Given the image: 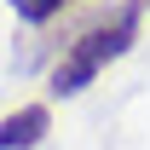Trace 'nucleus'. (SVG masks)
<instances>
[{
  "label": "nucleus",
  "mask_w": 150,
  "mask_h": 150,
  "mask_svg": "<svg viewBox=\"0 0 150 150\" xmlns=\"http://www.w3.org/2000/svg\"><path fill=\"white\" fill-rule=\"evenodd\" d=\"M139 29H144V0H115L93 23H81V29L64 40V52L52 58V69H46L52 98H81L115 58H127L133 46H139Z\"/></svg>",
  "instance_id": "f257e3e1"
},
{
  "label": "nucleus",
  "mask_w": 150,
  "mask_h": 150,
  "mask_svg": "<svg viewBox=\"0 0 150 150\" xmlns=\"http://www.w3.org/2000/svg\"><path fill=\"white\" fill-rule=\"evenodd\" d=\"M52 133V104H18L0 115V150H40Z\"/></svg>",
  "instance_id": "f03ea898"
},
{
  "label": "nucleus",
  "mask_w": 150,
  "mask_h": 150,
  "mask_svg": "<svg viewBox=\"0 0 150 150\" xmlns=\"http://www.w3.org/2000/svg\"><path fill=\"white\" fill-rule=\"evenodd\" d=\"M12 12H18V23H29V29H46V23H58L64 12H69L75 0H6Z\"/></svg>",
  "instance_id": "7ed1b4c3"
},
{
  "label": "nucleus",
  "mask_w": 150,
  "mask_h": 150,
  "mask_svg": "<svg viewBox=\"0 0 150 150\" xmlns=\"http://www.w3.org/2000/svg\"><path fill=\"white\" fill-rule=\"evenodd\" d=\"M144 12H150V0H144Z\"/></svg>",
  "instance_id": "20e7f679"
}]
</instances>
